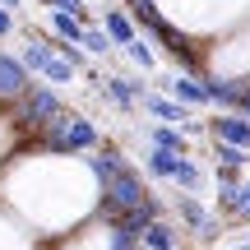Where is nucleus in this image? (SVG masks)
Returning <instances> with one entry per match:
<instances>
[{"mask_svg":"<svg viewBox=\"0 0 250 250\" xmlns=\"http://www.w3.org/2000/svg\"><path fill=\"white\" fill-rule=\"evenodd\" d=\"M153 199V186H148V176H139V167H125L116 171L111 181H102V190H98V213L93 218H102L107 227H116L125 213H134V208H144Z\"/></svg>","mask_w":250,"mask_h":250,"instance_id":"obj_1","label":"nucleus"},{"mask_svg":"<svg viewBox=\"0 0 250 250\" xmlns=\"http://www.w3.org/2000/svg\"><path fill=\"white\" fill-rule=\"evenodd\" d=\"M37 144H42L46 153H65V158H83V153H93L102 144L98 125L83 121L79 111H61L51 125H46L42 134H37Z\"/></svg>","mask_w":250,"mask_h":250,"instance_id":"obj_2","label":"nucleus"},{"mask_svg":"<svg viewBox=\"0 0 250 250\" xmlns=\"http://www.w3.org/2000/svg\"><path fill=\"white\" fill-rule=\"evenodd\" d=\"M171 218L181 223V232H186L195 246H218L223 223H227L218 208H208L199 195H186V190H176V195H171Z\"/></svg>","mask_w":250,"mask_h":250,"instance_id":"obj_3","label":"nucleus"},{"mask_svg":"<svg viewBox=\"0 0 250 250\" xmlns=\"http://www.w3.org/2000/svg\"><path fill=\"white\" fill-rule=\"evenodd\" d=\"M61 98H56V88H46V83H33V88L23 93V98L9 107V125H14L19 134H42L46 125L61 116Z\"/></svg>","mask_w":250,"mask_h":250,"instance_id":"obj_4","label":"nucleus"},{"mask_svg":"<svg viewBox=\"0 0 250 250\" xmlns=\"http://www.w3.org/2000/svg\"><path fill=\"white\" fill-rule=\"evenodd\" d=\"M213 208L227 218V223L246 227V223H250V176L232 181V186H218V190H213Z\"/></svg>","mask_w":250,"mask_h":250,"instance_id":"obj_5","label":"nucleus"},{"mask_svg":"<svg viewBox=\"0 0 250 250\" xmlns=\"http://www.w3.org/2000/svg\"><path fill=\"white\" fill-rule=\"evenodd\" d=\"M28 88H33V70H28L19 56L0 51V107H14Z\"/></svg>","mask_w":250,"mask_h":250,"instance_id":"obj_6","label":"nucleus"},{"mask_svg":"<svg viewBox=\"0 0 250 250\" xmlns=\"http://www.w3.org/2000/svg\"><path fill=\"white\" fill-rule=\"evenodd\" d=\"M139 111H148V116L162 121V125H195V121H190L195 111H190L181 98L162 93V88H158V93H144V98H139Z\"/></svg>","mask_w":250,"mask_h":250,"instance_id":"obj_7","label":"nucleus"},{"mask_svg":"<svg viewBox=\"0 0 250 250\" xmlns=\"http://www.w3.org/2000/svg\"><path fill=\"white\" fill-rule=\"evenodd\" d=\"M158 88L162 93H171V98H181L186 107H208V88H204V79L199 74H162L158 79Z\"/></svg>","mask_w":250,"mask_h":250,"instance_id":"obj_8","label":"nucleus"},{"mask_svg":"<svg viewBox=\"0 0 250 250\" xmlns=\"http://www.w3.org/2000/svg\"><path fill=\"white\" fill-rule=\"evenodd\" d=\"M208 139H223V144H236V148H250V116H241V111L208 116Z\"/></svg>","mask_w":250,"mask_h":250,"instance_id":"obj_9","label":"nucleus"},{"mask_svg":"<svg viewBox=\"0 0 250 250\" xmlns=\"http://www.w3.org/2000/svg\"><path fill=\"white\" fill-rule=\"evenodd\" d=\"M144 246L148 250H186V232H181L176 218H158V223H148V232H144Z\"/></svg>","mask_w":250,"mask_h":250,"instance_id":"obj_10","label":"nucleus"},{"mask_svg":"<svg viewBox=\"0 0 250 250\" xmlns=\"http://www.w3.org/2000/svg\"><path fill=\"white\" fill-rule=\"evenodd\" d=\"M139 139H148V144H158V148H171V153H181V158H190V139L181 134V125H162V121L139 125Z\"/></svg>","mask_w":250,"mask_h":250,"instance_id":"obj_11","label":"nucleus"},{"mask_svg":"<svg viewBox=\"0 0 250 250\" xmlns=\"http://www.w3.org/2000/svg\"><path fill=\"white\" fill-rule=\"evenodd\" d=\"M0 250H37L33 227H28L23 218H9L5 208H0Z\"/></svg>","mask_w":250,"mask_h":250,"instance_id":"obj_12","label":"nucleus"},{"mask_svg":"<svg viewBox=\"0 0 250 250\" xmlns=\"http://www.w3.org/2000/svg\"><path fill=\"white\" fill-rule=\"evenodd\" d=\"M176 162H181V153L148 144V153H144V176H148V181H167V186H171V176H176Z\"/></svg>","mask_w":250,"mask_h":250,"instance_id":"obj_13","label":"nucleus"},{"mask_svg":"<svg viewBox=\"0 0 250 250\" xmlns=\"http://www.w3.org/2000/svg\"><path fill=\"white\" fill-rule=\"evenodd\" d=\"M46 23H51L56 42H83V33H88V23H83L79 14H65V9H51Z\"/></svg>","mask_w":250,"mask_h":250,"instance_id":"obj_14","label":"nucleus"},{"mask_svg":"<svg viewBox=\"0 0 250 250\" xmlns=\"http://www.w3.org/2000/svg\"><path fill=\"white\" fill-rule=\"evenodd\" d=\"M51 56H56V42H42V37H23V51H19V61H23L33 74H42L46 65H51Z\"/></svg>","mask_w":250,"mask_h":250,"instance_id":"obj_15","label":"nucleus"},{"mask_svg":"<svg viewBox=\"0 0 250 250\" xmlns=\"http://www.w3.org/2000/svg\"><path fill=\"white\" fill-rule=\"evenodd\" d=\"M204 167H199V162L195 158H181L176 162V176H171V186H176V190H186V195H199V190H204Z\"/></svg>","mask_w":250,"mask_h":250,"instance_id":"obj_16","label":"nucleus"},{"mask_svg":"<svg viewBox=\"0 0 250 250\" xmlns=\"http://www.w3.org/2000/svg\"><path fill=\"white\" fill-rule=\"evenodd\" d=\"M102 28H107L111 42H121V46H130L134 37H139V28L130 23V14H125V9H107V14H102Z\"/></svg>","mask_w":250,"mask_h":250,"instance_id":"obj_17","label":"nucleus"},{"mask_svg":"<svg viewBox=\"0 0 250 250\" xmlns=\"http://www.w3.org/2000/svg\"><path fill=\"white\" fill-rule=\"evenodd\" d=\"M125 9H130V19H134V23H144L148 33L167 23V14L158 9V0H125Z\"/></svg>","mask_w":250,"mask_h":250,"instance_id":"obj_18","label":"nucleus"},{"mask_svg":"<svg viewBox=\"0 0 250 250\" xmlns=\"http://www.w3.org/2000/svg\"><path fill=\"white\" fill-rule=\"evenodd\" d=\"M213 162L218 167H232V171H246L250 167V148H236V144L213 139Z\"/></svg>","mask_w":250,"mask_h":250,"instance_id":"obj_19","label":"nucleus"},{"mask_svg":"<svg viewBox=\"0 0 250 250\" xmlns=\"http://www.w3.org/2000/svg\"><path fill=\"white\" fill-rule=\"evenodd\" d=\"M42 79H46V83H56V88H61V83H74V79H79V70H74V65L65 61L61 51H56V56H51V65H46V70H42Z\"/></svg>","mask_w":250,"mask_h":250,"instance_id":"obj_20","label":"nucleus"},{"mask_svg":"<svg viewBox=\"0 0 250 250\" xmlns=\"http://www.w3.org/2000/svg\"><path fill=\"white\" fill-rule=\"evenodd\" d=\"M111 46H116V42H111L107 28H102V23H88V33H83V51H88V56H107Z\"/></svg>","mask_w":250,"mask_h":250,"instance_id":"obj_21","label":"nucleus"},{"mask_svg":"<svg viewBox=\"0 0 250 250\" xmlns=\"http://www.w3.org/2000/svg\"><path fill=\"white\" fill-rule=\"evenodd\" d=\"M125 56H130V61L139 65V70H148V74L158 70V56H153V46H148V42H139V37H134V42L125 46Z\"/></svg>","mask_w":250,"mask_h":250,"instance_id":"obj_22","label":"nucleus"},{"mask_svg":"<svg viewBox=\"0 0 250 250\" xmlns=\"http://www.w3.org/2000/svg\"><path fill=\"white\" fill-rule=\"evenodd\" d=\"M9 33H14V9L0 5V37H9Z\"/></svg>","mask_w":250,"mask_h":250,"instance_id":"obj_23","label":"nucleus"},{"mask_svg":"<svg viewBox=\"0 0 250 250\" xmlns=\"http://www.w3.org/2000/svg\"><path fill=\"white\" fill-rule=\"evenodd\" d=\"M236 111H241V116H250V79H246V88H241V107H236Z\"/></svg>","mask_w":250,"mask_h":250,"instance_id":"obj_24","label":"nucleus"},{"mask_svg":"<svg viewBox=\"0 0 250 250\" xmlns=\"http://www.w3.org/2000/svg\"><path fill=\"white\" fill-rule=\"evenodd\" d=\"M213 250H250V236H241V241H227V246H213Z\"/></svg>","mask_w":250,"mask_h":250,"instance_id":"obj_25","label":"nucleus"},{"mask_svg":"<svg viewBox=\"0 0 250 250\" xmlns=\"http://www.w3.org/2000/svg\"><path fill=\"white\" fill-rule=\"evenodd\" d=\"M134 250H148V246H144V241H139V246H134Z\"/></svg>","mask_w":250,"mask_h":250,"instance_id":"obj_26","label":"nucleus"}]
</instances>
